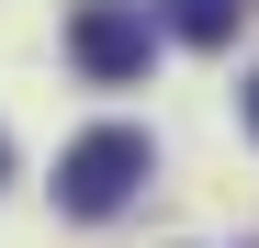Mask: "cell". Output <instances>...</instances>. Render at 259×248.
<instances>
[{
	"label": "cell",
	"instance_id": "6da1fadb",
	"mask_svg": "<svg viewBox=\"0 0 259 248\" xmlns=\"http://www.w3.org/2000/svg\"><path fill=\"white\" fill-rule=\"evenodd\" d=\"M136 181H147V136L136 124H91L57 158V203L68 215H113V203H136Z\"/></svg>",
	"mask_w": 259,
	"mask_h": 248
},
{
	"label": "cell",
	"instance_id": "7a4b0ae2",
	"mask_svg": "<svg viewBox=\"0 0 259 248\" xmlns=\"http://www.w3.org/2000/svg\"><path fill=\"white\" fill-rule=\"evenodd\" d=\"M147 46H158V34H147V12H136V0H79V12H68V57L91 68L102 91L147 79Z\"/></svg>",
	"mask_w": 259,
	"mask_h": 248
},
{
	"label": "cell",
	"instance_id": "3957f363",
	"mask_svg": "<svg viewBox=\"0 0 259 248\" xmlns=\"http://www.w3.org/2000/svg\"><path fill=\"white\" fill-rule=\"evenodd\" d=\"M237 12H248V0H169V34H181V46H226Z\"/></svg>",
	"mask_w": 259,
	"mask_h": 248
},
{
	"label": "cell",
	"instance_id": "277c9868",
	"mask_svg": "<svg viewBox=\"0 0 259 248\" xmlns=\"http://www.w3.org/2000/svg\"><path fill=\"white\" fill-rule=\"evenodd\" d=\"M248 124H259V79H248Z\"/></svg>",
	"mask_w": 259,
	"mask_h": 248
},
{
	"label": "cell",
	"instance_id": "5b68a950",
	"mask_svg": "<svg viewBox=\"0 0 259 248\" xmlns=\"http://www.w3.org/2000/svg\"><path fill=\"white\" fill-rule=\"evenodd\" d=\"M0 170H12V136H0Z\"/></svg>",
	"mask_w": 259,
	"mask_h": 248
}]
</instances>
